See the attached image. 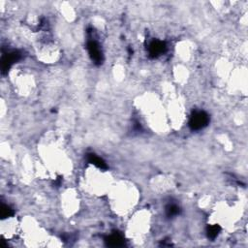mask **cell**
I'll use <instances>...</instances> for the list:
<instances>
[{
	"instance_id": "obj_6",
	"label": "cell",
	"mask_w": 248,
	"mask_h": 248,
	"mask_svg": "<svg viewBox=\"0 0 248 248\" xmlns=\"http://www.w3.org/2000/svg\"><path fill=\"white\" fill-rule=\"evenodd\" d=\"M22 238L27 246L38 247L49 245L50 240L46 232L34 220H25L20 226Z\"/></svg>"
},
{
	"instance_id": "obj_8",
	"label": "cell",
	"mask_w": 248,
	"mask_h": 248,
	"mask_svg": "<svg viewBox=\"0 0 248 248\" xmlns=\"http://www.w3.org/2000/svg\"><path fill=\"white\" fill-rule=\"evenodd\" d=\"M204 120H205V117H204L202 113H199L198 115H196V116L194 117V122H193L194 124H193V125L201 127V126L202 125V123L204 122Z\"/></svg>"
},
{
	"instance_id": "obj_4",
	"label": "cell",
	"mask_w": 248,
	"mask_h": 248,
	"mask_svg": "<svg viewBox=\"0 0 248 248\" xmlns=\"http://www.w3.org/2000/svg\"><path fill=\"white\" fill-rule=\"evenodd\" d=\"M42 147L44 161L47 164L48 168L52 169L53 171L66 173L70 169V163L59 141L53 139L50 141L47 140Z\"/></svg>"
},
{
	"instance_id": "obj_2",
	"label": "cell",
	"mask_w": 248,
	"mask_h": 248,
	"mask_svg": "<svg viewBox=\"0 0 248 248\" xmlns=\"http://www.w3.org/2000/svg\"><path fill=\"white\" fill-rule=\"evenodd\" d=\"M84 187L92 195H107L112 185L110 174L106 170L92 163L84 171Z\"/></svg>"
},
{
	"instance_id": "obj_1",
	"label": "cell",
	"mask_w": 248,
	"mask_h": 248,
	"mask_svg": "<svg viewBox=\"0 0 248 248\" xmlns=\"http://www.w3.org/2000/svg\"><path fill=\"white\" fill-rule=\"evenodd\" d=\"M111 209L118 215H125L135 207L139 200L138 189L129 182L112 184L108 192Z\"/></svg>"
},
{
	"instance_id": "obj_7",
	"label": "cell",
	"mask_w": 248,
	"mask_h": 248,
	"mask_svg": "<svg viewBox=\"0 0 248 248\" xmlns=\"http://www.w3.org/2000/svg\"><path fill=\"white\" fill-rule=\"evenodd\" d=\"M62 206L66 215H73L78 208V198L77 194L72 190L66 191L62 198Z\"/></svg>"
},
{
	"instance_id": "obj_3",
	"label": "cell",
	"mask_w": 248,
	"mask_h": 248,
	"mask_svg": "<svg viewBox=\"0 0 248 248\" xmlns=\"http://www.w3.org/2000/svg\"><path fill=\"white\" fill-rule=\"evenodd\" d=\"M140 108L151 128L160 132L164 131L168 124L167 116L164 111V107L159 100L153 96H147L140 102Z\"/></svg>"
},
{
	"instance_id": "obj_5",
	"label": "cell",
	"mask_w": 248,
	"mask_h": 248,
	"mask_svg": "<svg viewBox=\"0 0 248 248\" xmlns=\"http://www.w3.org/2000/svg\"><path fill=\"white\" fill-rule=\"evenodd\" d=\"M151 217L148 211L140 210L135 213L130 219L127 226V236L135 243L144 241L146 234L150 230Z\"/></svg>"
}]
</instances>
